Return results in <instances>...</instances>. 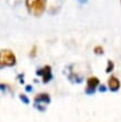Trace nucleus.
<instances>
[{"instance_id":"obj_1","label":"nucleus","mask_w":121,"mask_h":122,"mask_svg":"<svg viewBox=\"0 0 121 122\" xmlns=\"http://www.w3.org/2000/svg\"><path fill=\"white\" fill-rule=\"evenodd\" d=\"M29 12L33 16H40L45 10V0H26Z\"/></svg>"},{"instance_id":"obj_2","label":"nucleus","mask_w":121,"mask_h":122,"mask_svg":"<svg viewBox=\"0 0 121 122\" xmlns=\"http://www.w3.org/2000/svg\"><path fill=\"white\" fill-rule=\"evenodd\" d=\"M16 56L11 50H1L0 51V68L11 67L16 63Z\"/></svg>"},{"instance_id":"obj_3","label":"nucleus","mask_w":121,"mask_h":122,"mask_svg":"<svg viewBox=\"0 0 121 122\" xmlns=\"http://www.w3.org/2000/svg\"><path fill=\"white\" fill-rule=\"evenodd\" d=\"M108 87H109V89H110V90H112V91L119 90V88H120V81H119L116 77L109 78V80H108Z\"/></svg>"},{"instance_id":"obj_4","label":"nucleus","mask_w":121,"mask_h":122,"mask_svg":"<svg viewBox=\"0 0 121 122\" xmlns=\"http://www.w3.org/2000/svg\"><path fill=\"white\" fill-rule=\"evenodd\" d=\"M99 84V80L97 79L96 77H91L88 79V82H87V88L88 90H95L97 88V86Z\"/></svg>"},{"instance_id":"obj_5","label":"nucleus","mask_w":121,"mask_h":122,"mask_svg":"<svg viewBox=\"0 0 121 122\" xmlns=\"http://www.w3.org/2000/svg\"><path fill=\"white\" fill-rule=\"evenodd\" d=\"M95 51H96V53L100 55V53H102V52H103V49H102L101 47H97V48H95Z\"/></svg>"}]
</instances>
